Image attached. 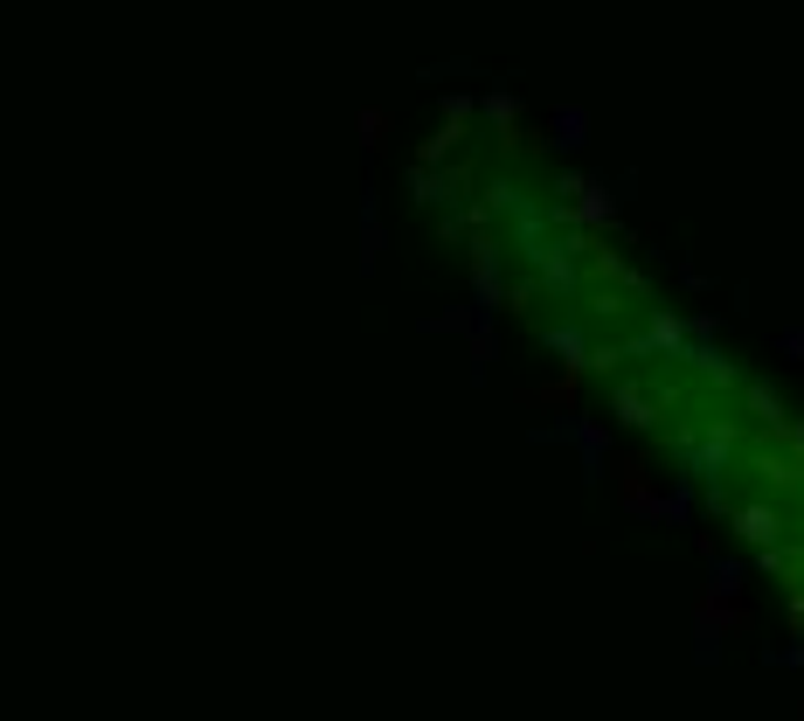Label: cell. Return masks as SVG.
Listing matches in <instances>:
<instances>
[{"mask_svg":"<svg viewBox=\"0 0 804 721\" xmlns=\"http://www.w3.org/2000/svg\"><path fill=\"white\" fill-rule=\"evenodd\" d=\"M742 534H749V541H770V534H776V513H770V506H749V513H742Z\"/></svg>","mask_w":804,"mask_h":721,"instance_id":"6da1fadb","label":"cell"}]
</instances>
